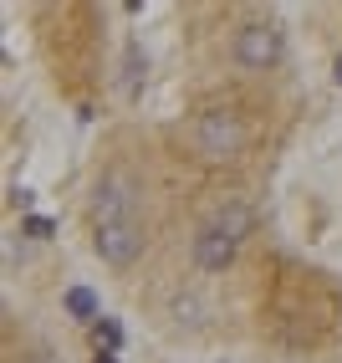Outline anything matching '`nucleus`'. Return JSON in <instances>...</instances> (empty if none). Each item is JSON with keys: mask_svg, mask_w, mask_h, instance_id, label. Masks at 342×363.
<instances>
[{"mask_svg": "<svg viewBox=\"0 0 342 363\" xmlns=\"http://www.w3.org/2000/svg\"><path fill=\"white\" fill-rule=\"evenodd\" d=\"M251 225H256L251 205H225L200 230V240H194V261H200L205 272H225V266L235 261V251H240V240L251 235Z\"/></svg>", "mask_w": 342, "mask_h": 363, "instance_id": "1", "label": "nucleus"}, {"mask_svg": "<svg viewBox=\"0 0 342 363\" xmlns=\"http://www.w3.org/2000/svg\"><path fill=\"white\" fill-rule=\"evenodd\" d=\"M194 143H200L205 159H230V154H240V143H246V128H240V118L230 108H210L200 123H194Z\"/></svg>", "mask_w": 342, "mask_h": 363, "instance_id": "2", "label": "nucleus"}, {"mask_svg": "<svg viewBox=\"0 0 342 363\" xmlns=\"http://www.w3.org/2000/svg\"><path fill=\"white\" fill-rule=\"evenodd\" d=\"M235 57H240V67H251V72L276 67V57H281V31L271 26V21H251V26H240Z\"/></svg>", "mask_w": 342, "mask_h": 363, "instance_id": "3", "label": "nucleus"}, {"mask_svg": "<svg viewBox=\"0 0 342 363\" xmlns=\"http://www.w3.org/2000/svg\"><path fill=\"white\" fill-rule=\"evenodd\" d=\"M133 179L128 174H108L103 184H97V195H92V215H97V225H123L133 220Z\"/></svg>", "mask_w": 342, "mask_h": 363, "instance_id": "4", "label": "nucleus"}, {"mask_svg": "<svg viewBox=\"0 0 342 363\" xmlns=\"http://www.w3.org/2000/svg\"><path fill=\"white\" fill-rule=\"evenodd\" d=\"M92 246H97V256H103L108 266H128V261L143 251V230H138V220H123V225H97Z\"/></svg>", "mask_w": 342, "mask_h": 363, "instance_id": "5", "label": "nucleus"}, {"mask_svg": "<svg viewBox=\"0 0 342 363\" xmlns=\"http://www.w3.org/2000/svg\"><path fill=\"white\" fill-rule=\"evenodd\" d=\"M67 312H72V318H97V297L87 292V286H72V292H67Z\"/></svg>", "mask_w": 342, "mask_h": 363, "instance_id": "6", "label": "nucleus"}, {"mask_svg": "<svg viewBox=\"0 0 342 363\" xmlns=\"http://www.w3.org/2000/svg\"><path fill=\"white\" fill-rule=\"evenodd\" d=\"M118 343H123V328H118L113 318H103L97 323V353H113Z\"/></svg>", "mask_w": 342, "mask_h": 363, "instance_id": "7", "label": "nucleus"}, {"mask_svg": "<svg viewBox=\"0 0 342 363\" xmlns=\"http://www.w3.org/2000/svg\"><path fill=\"white\" fill-rule=\"evenodd\" d=\"M26 235H31V240H46V235H52V220H46V215H31V220H26Z\"/></svg>", "mask_w": 342, "mask_h": 363, "instance_id": "8", "label": "nucleus"}, {"mask_svg": "<svg viewBox=\"0 0 342 363\" xmlns=\"http://www.w3.org/2000/svg\"><path fill=\"white\" fill-rule=\"evenodd\" d=\"M26 363H62L57 353H36V358H26Z\"/></svg>", "mask_w": 342, "mask_h": 363, "instance_id": "9", "label": "nucleus"}, {"mask_svg": "<svg viewBox=\"0 0 342 363\" xmlns=\"http://www.w3.org/2000/svg\"><path fill=\"white\" fill-rule=\"evenodd\" d=\"M332 82H337V87H342V57H337V62H332Z\"/></svg>", "mask_w": 342, "mask_h": 363, "instance_id": "10", "label": "nucleus"}, {"mask_svg": "<svg viewBox=\"0 0 342 363\" xmlns=\"http://www.w3.org/2000/svg\"><path fill=\"white\" fill-rule=\"evenodd\" d=\"M97 363H118V358H113V353H97Z\"/></svg>", "mask_w": 342, "mask_h": 363, "instance_id": "11", "label": "nucleus"}]
</instances>
